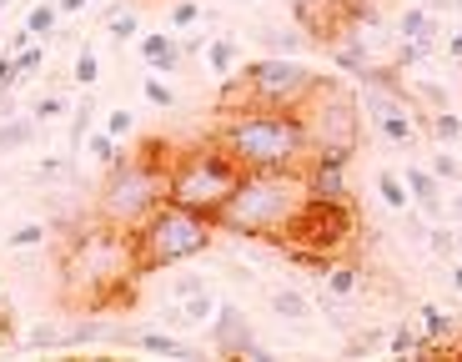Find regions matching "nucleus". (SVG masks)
<instances>
[{
	"mask_svg": "<svg viewBox=\"0 0 462 362\" xmlns=\"http://www.w3.org/2000/svg\"><path fill=\"white\" fill-rule=\"evenodd\" d=\"M201 21V5L197 0H171V31H191Z\"/></svg>",
	"mask_w": 462,
	"mask_h": 362,
	"instance_id": "obj_29",
	"label": "nucleus"
},
{
	"mask_svg": "<svg viewBox=\"0 0 462 362\" xmlns=\"http://www.w3.org/2000/svg\"><path fill=\"white\" fill-rule=\"evenodd\" d=\"M221 227L201 211H186L176 201H162V207L151 211L146 222L131 232V246H136V272H166V267H181V262L201 257L211 252Z\"/></svg>",
	"mask_w": 462,
	"mask_h": 362,
	"instance_id": "obj_6",
	"label": "nucleus"
},
{
	"mask_svg": "<svg viewBox=\"0 0 462 362\" xmlns=\"http://www.w3.org/2000/svg\"><path fill=\"white\" fill-rule=\"evenodd\" d=\"M56 21H60V5H51V0H35L31 15H25V31H31L35 41H41V35L56 31Z\"/></svg>",
	"mask_w": 462,
	"mask_h": 362,
	"instance_id": "obj_24",
	"label": "nucleus"
},
{
	"mask_svg": "<svg viewBox=\"0 0 462 362\" xmlns=\"http://www.w3.org/2000/svg\"><path fill=\"white\" fill-rule=\"evenodd\" d=\"M96 116V101H81L76 106V121H70V146H86V126Z\"/></svg>",
	"mask_w": 462,
	"mask_h": 362,
	"instance_id": "obj_34",
	"label": "nucleus"
},
{
	"mask_svg": "<svg viewBox=\"0 0 462 362\" xmlns=\"http://www.w3.org/2000/svg\"><path fill=\"white\" fill-rule=\"evenodd\" d=\"M256 41H262V46L272 51V56H297V51H301V35H297V31H287V25H266V31L256 35Z\"/></svg>",
	"mask_w": 462,
	"mask_h": 362,
	"instance_id": "obj_22",
	"label": "nucleus"
},
{
	"mask_svg": "<svg viewBox=\"0 0 462 362\" xmlns=\"http://www.w3.org/2000/svg\"><path fill=\"white\" fill-rule=\"evenodd\" d=\"M211 352H217V357H252V362L272 357V352L252 338V317L231 302L217 307V317H211Z\"/></svg>",
	"mask_w": 462,
	"mask_h": 362,
	"instance_id": "obj_9",
	"label": "nucleus"
},
{
	"mask_svg": "<svg viewBox=\"0 0 462 362\" xmlns=\"http://www.w3.org/2000/svg\"><path fill=\"white\" fill-rule=\"evenodd\" d=\"M146 101L156 106V111H171L176 106V96H171V86L162 81V70H156V76H146Z\"/></svg>",
	"mask_w": 462,
	"mask_h": 362,
	"instance_id": "obj_30",
	"label": "nucleus"
},
{
	"mask_svg": "<svg viewBox=\"0 0 462 362\" xmlns=\"http://www.w3.org/2000/svg\"><path fill=\"white\" fill-rule=\"evenodd\" d=\"M432 172H438L442 181H462V162H457L452 152H438V156H432Z\"/></svg>",
	"mask_w": 462,
	"mask_h": 362,
	"instance_id": "obj_37",
	"label": "nucleus"
},
{
	"mask_svg": "<svg viewBox=\"0 0 462 362\" xmlns=\"http://www.w3.org/2000/svg\"><path fill=\"white\" fill-rule=\"evenodd\" d=\"M207 66H211V76H221V81L236 76V70H242V46H236L231 35H217V41L207 46Z\"/></svg>",
	"mask_w": 462,
	"mask_h": 362,
	"instance_id": "obj_14",
	"label": "nucleus"
},
{
	"mask_svg": "<svg viewBox=\"0 0 462 362\" xmlns=\"http://www.w3.org/2000/svg\"><path fill=\"white\" fill-rule=\"evenodd\" d=\"M0 282H5V277H0Z\"/></svg>",
	"mask_w": 462,
	"mask_h": 362,
	"instance_id": "obj_46",
	"label": "nucleus"
},
{
	"mask_svg": "<svg viewBox=\"0 0 462 362\" xmlns=\"http://www.w3.org/2000/svg\"><path fill=\"white\" fill-rule=\"evenodd\" d=\"M448 282H452V292H462V257H452V277Z\"/></svg>",
	"mask_w": 462,
	"mask_h": 362,
	"instance_id": "obj_43",
	"label": "nucleus"
},
{
	"mask_svg": "<svg viewBox=\"0 0 462 362\" xmlns=\"http://www.w3.org/2000/svg\"><path fill=\"white\" fill-rule=\"evenodd\" d=\"M15 56H21L25 70H41V66H46V51H41V46H25V51H15Z\"/></svg>",
	"mask_w": 462,
	"mask_h": 362,
	"instance_id": "obj_39",
	"label": "nucleus"
},
{
	"mask_svg": "<svg viewBox=\"0 0 462 362\" xmlns=\"http://www.w3.org/2000/svg\"><path fill=\"white\" fill-rule=\"evenodd\" d=\"M452 5H457V11H462V0H452Z\"/></svg>",
	"mask_w": 462,
	"mask_h": 362,
	"instance_id": "obj_45",
	"label": "nucleus"
},
{
	"mask_svg": "<svg viewBox=\"0 0 462 362\" xmlns=\"http://www.w3.org/2000/svg\"><path fill=\"white\" fill-rule=\"evenodd\" d=\"M377 197L387 201L393 211H407V201H412V191H407L402 172H377Z\"/></svg>",
	"mask_w": 462,
	"mask_h": 362,
	"instance_id": "obj_21",
	"label": "nucleus"
},
{
	"mask_svg": "<svg viewBox=\"0 0 462 362\" xmlns=\"http://www.w3.org/2000/svg\"><path fill=\"white\" fill-rule=\"evenodd\" d=\"M197 292H207V282L197 277V272H181V277L171 282V297L181 302V297H197Z\"/></svg>",
	"mask_w": 462,
	"mask_h": 362,
	"instance_id": "obj_36",
	"label": "nucleus"
},
{
	"mask_svg": "<svg viewBox=\"0 0 462 362\" xmlns=\"http://www.w3.org/2000/svg\"><path fill=\"white\" fill-rule=\"evenodd\" d=\"M60 277H66L70 302H81V307H91V312H101L111 287H121L126 277H141L131 232H116V227H106L101 217H96L91 227H81V232L66 242Z\"/></svg>",
	"mask_w": 462,
	"mask_h": 362,
	"instance_id": "obj_3",
	"label": "nucleus"
},
{
	"mask_svg": "<svg viewBox=\"0 0 462 362\" xmlns=\"http://www.w3.org/2000/svg\"><path fill=\"white\" fill-rule=\"evenodd\" d=\"M442 51H448V56H452V60H462V31H452V35H448V41H442Z\"/></svg>",
	"mask_w": 462,
	"mask_h": 362,
	"instance_id": "obj_41",
	"label": "nucleus"
},
{
	"mask_svg": "<svg viewBox=\"0 0 462 362\" xmlns=\"http://www.w3.org/2000/svg\"><path fill=\"white\" fill-rule=\"evenodd\" d=\"M56 5H60V15H76V11H86L91 0H56Z\"/></svg>",
	"mask_w": 462,
	"mask_h": 362,
	"instance_id": "obj_42",
	"label": "nucleus"
},
{
	"mask_svg": "<svg viewBox=\"0 0 462 362\" xmlns=\"http://www.w3.org/2000/svg\"><path fill=\"white\" fill-rule=\"evenodd\" d=\"M272 312L287 317V322H307V317H312V302H307L297 287H272Z\"/></svg>",
	"mask_w": 462,
	"mask_h": 362,
	"instance_id": "obj_18",
	"label": "nucleus"
},
{
	"mask_svg": "<svg viewBox=\"0 0 462 362\" xmlns=\"http://www.w3.org/2000/svg\"><path fill=\"white\" fill-rule=\"evenodd\" d=\"M35 121H60L66 116V96L60 91H51V96H41V101H35V111H31Z\"/></svg>",
	"mask_w": 462,
	"mask_h": 362,
	"instance_id": "obj_32",
	"label": "nucleus"
},
{
	"mask_svg": "<svg viewBox=\"0 0 462 362\" xmlns=\"http://www.w3.org/2000/svg\"><path fill=\"white\" fill-rule=\"evenodd\" d=\"M452 222H457V227H462V197H457V207H452Z\"/></svg>",
	"mask_w": 462,
	"mask_h": 362,
	"instance_id": "obj_44",
	"label": "nucleus"
},
{
	"mask_svg": "<svg viewBox=\"0 0 462 362\" xmlns=\"http://www.w3.org/2000/svg\"><path fill=\"white\" fill-rule=\"evenodd\" d=\"M357 277H362V272L352 267V262L337 257V262H327V267H322V292H332V297H352V292H357Z\"/></svg>",
	"mask_w": 462,
	"mask_h": 362,
	"instance_id": "obj_16",
	"label": "nucleus"
},
{
	"mask_svg": "<svg viewBox=\"0 0 462 362\" xmlns=\"http://www.w3.org/2000/svg\"><path fill=\"white\" fill-rule=\"evenodd\" d=\"M46 237H51V227H46V222H25V227H15V232L5 237V242H11L15 252H35V246L46 242Z\"/></svg>",
	"mask_w": 462,
	"mask_h": 362,
	"instance_id": "obj_27",
	"label": "nucleus"
},
{
	"mask_svg": "<svg viewBox=\"0 0 462 362\" xmlns=\"http://www.w3.org/2000/svg\"><path fill=\"white\" fill-rule=\"evenodd\" d=\"M25 76V66H21V56L15 51H5V60H0V91H11L15 81Z\"/></svg>",
	"mask_w": 462,
	"mask_h": 362,
	"instance_id": "obj_35",
	"label": "nucleus"
},
{
	"mask_svg": "<svg viewBox=\"0 0 462 362\" xmlns=\"http://www.w3.org/2000/svg\"><path fill=\"white\" fill-rule=\"evenodd\" d=\"M301 126H307V141L312 152H337V156H357L362 141V106L352 101V91L327 76H317L312 96L301 101Z\"/></svg>",
	"mask_w": 462,
	"mask_h": 362,
	"instance_id": "obj_7",
	"label": "nucleus"
},
{
	"mask_svg": "<svg viewBox=\"0 0 462 362\" xmlns=\"http://www.w3.org/2000/svg\"><path fill=\"white\" fill-rule=\"evenodd\" d=\"M171 156L176 146L166 141H146L131 162H116L106 166V181H101V197H96V217L116 232H136L151 211L166 201V172H171Z\"/></svg>",
	"mask_w": 462,
	"mask_h": 362,
	"instance_id": "obj_4",
	"label": "nucleus"
},
{
	"mask_svg": "<svg viewBox=\"0 0 462 362\" xmlns=\"http://www.w3.org/2000/svg\"><path fill=\"white\" fill-rule=\"evenodd\" d=\"M307 207H312V187H307L301 166H291V172H246L242 187L231 191V201L221 207L217 227L221 237L282 246V237L301 222Z\"/></svg>",
	"mask_w": 462,
	"mask_h": 362,
	"instance_id": "obj_1",
	"label": "nucleus"
},
{
	"mask_svg": "<svg viewBox=\"0 0 462 362\" xmlns=\"http://www.w3.org/2000/svg\"><path fill=\"white\" fill-rule=\"evenodd\" d=\"M96 76H101V56H96L91 46H81V51H76V66H70V81L91 91V86H96Z\"/></svg>",
	"mask_w": 462,
	"mask_h": 362,
	"instance_id": "obj_25",
	"label": "nucleus"
},
{
	"mask_svg": "<svg viewBox=\"0 0 462 362\" xmlns=\"http://www.w3.org/2000/svg\"><path fill=\"white\" fill-rule=\"evenodd\" d=\"M106 131H111L116 141H126L131 131H136V116H131L126 106H116V111H106Z\"/></svg>",
	"mask_w": 462,
	"mask_h": 362,
	"instance_id": "obj_31",
	"label": "nucleus"
},
{
	"mask_svg": "<svg viewBox=\"0 0 462 362\" xmlns=\"http://www.w3.org/2000/svg\"><path fill=\"white\" fill-rule=\"evenodd\" d=\"M0 342H15V307L0 302Z\"/></svg>",
	"mask_w": 462,
	"mask_h": 362,
	"instance_id": "obj_38",
	"label": "nucleus"
},
{
	"mask_svg": "<svg viewBox=\"0 0 462 362\" xmlns=\"http://www.w3.org/2000/svg\"><path fill=\"white\" fill-rule=\"evenodd\" d=\"M106 35H111V41H131V35H141L136 11H126V5H116V11L106 15Z\"/></svg>",
	"mask_w": 462,
	"mask_h": 362,
	"instance_id": "obj_26",
	"label": "nucleus"
},
{
	"mask_svg": "<svg viewBox=\"0 0 462 362\" xmlns=\"http://www.w3.org/2000/svg\"><path fill=\"white\" fill-rule=\"evenodd\" d=\"M35 126H41L35 116H5V126H0V156L31 146V141H35Z\"/></svg>",
	"mask_w": 462,
	"mask_h": 362,
	"instance_id": "obj_17",
	"label": "nucleus"
},
{
	"mask_svg": "<svg viewBox=\"0 0 462 362\" xmlns=\"http://www.w3.org/2000/svg\"><path fill=\"white\" fill-rule=\"evenodd\" d=\"M25 348H35V352H41V348H66V332L51 328V322H41V328H35L31 338H25Z\"/></svg>",
	"mask_w": 462,
	"mask_h": 362,
	"instance_id": "obj_33",
	"label": "nucleus"
},
{
	"mask_svg": "<svg viewBox=\"0 0 462 362\" xmlns=\"http://www.w3.org/2000/svg\"><path fill=\"white\" fill-rule=\"evenodd\" d=\"M432 35H438V21L428 5H412L397 15V46H432Z\"/></svg>",
	"mask_w": 462,
	"mask_h": 362,
	"instance_id": "obj_13",
	"label": "nucleus"
},
{
	"mask_svg": "<svg viewBox=\"0 0 462 362\" xmlns=\"http://www.w3.org/2000/svg\"><path fill=\"white\" fill-rule=\"evenodd\" d=\"M387 352L393 357H407V352H428V338H422V322H397L393 338H387Z\"/></svg>",
	"mask_w": 462,
	"mask_h": 362,
	"instance_id": "obj_19",
	"label": "nucleus"
},
{
	"mask_svg": "<svg viewBox=\"0 0 462 362\" xmlns=\"http://www.w3.org/2000/svg\"><path fill=\"white\" fill-rule=\"evenodd\" d=\"M181 41H176L171 31H151V35H141V60H146L151 70H162V76H176L181 70Z\"/></svg>",
	"mask_w": 462,
	"mask_h": 362,
	"instance_id": "obj_12",
	"label": "nucleus"
},
{
	"mask_svg": "<svg viewBox=\"0 0 462 362\" xmlns=\"http://www.w3.org/2000/svg\"><path fill=\"white\" fill-rule=\"evenodd\" d=\"M131 348H146V352H162V357H201L191 342L171 338V332H131Z\"/></svg>",
	"mask_w": 462,
	"mask_h": 362,
	"instance_id": "obj_15",
	"label": "nucleus"
},
{
	"mask_svg": "<svg viewBox=\"0 0 462 362\" xmlns=\"http://www.w3.org/2000/svg\"><path fill=\"white\" fill-rule=\"evenodd\" d=\"M86 156H91L96 166H116V162H126V156H121V141H116L111 131H91V136H86Z\"/></svg>",
	"mask_w": 462,
	"mask_h": 362,
	"instance_id": "obj_20",
	"label": "nucleus"
},
{
	"mask_svg": "<svg viewBox=\"0 0 462 362\" xmlns=\"http://www.w3.org/2000/svg\"><path fill=\"white\" fill-rule=\"evenodd\" d=\"M242 81L256 106H282V111H301V101L312 96L317 70L301 66L297 56H262L242 66Z\"/></svg>",
	"mask_w": 462,
	"mask_h": 362,
	"instance_id": "obj_8",
	"label": "nucleus"
},
{
	"mask_svg": "<svg viewBox=\"0 0 462 362\" xmlns=\"http://www.w3.org/2000/svg\"><path fill=\"white\" fill-rule=\"evenodd\" d=\"M346 166H352V156L312 152V162L301 166V172H307V187H312V201H352V181H346Z\"/></svg>",
	"mask_w": 462,
	"mask_h": 362,
	"instance_id": "obj_10",
	"label": "nucleus"
},
{
	"mask_svg": "<svg viewBox=\"0 0 462 362\" xmlns=\"http://www.w3.org/2000/svg\"><path fill=\"white\" fill-rule=\"evenodd\" d=\"M428 131L448 146V141H462V116L452 111V106H442V111H428Z\"/></svg>",
	"mask_w": 462,
	"mask_h": 362,
	"instance_id": "obj_23",
	"label": "nucleus"
},
{
	"mask_svg": "<svg viewBox=\"0 0 462 362\" xmlns=\"http://www.w3.org/2000/svg\"><path fill=\"white\" fill-rule=\"evenodd\" d=\"M25 46H35V35H31V31H25V25H21V31H15L11 41H5V51H25Z\"/></svg>",
	"mask_w": 462,
	"mask_h": 362,
	"instance_id": "obj_40",
	"label": "nucleus"
},
{
	"mask_svg": "<svg viewBox=\"0 0 462 362\" xmlns=\"http://www.w3.org/2000/svg\"><path fill=\"white\" fill-rule=\"evenodd\" d=\"M242 176L246 172L236 166V156H231L217 136L191 141V146H181V152L171 156V172H166V201H176V207H186V211H201V217L217 222L221 207L231 201V191L242 187Z\"/></svg>",
	"mask_w": 462,
	"mask_h": 362,
	"instance_id": "obj_5",
	"label": "nucleus"
},
{
	"mask_svg": "<svg viewBox=\"0 0 462 362\" xmlns=\"http://www.w3.org/2000/svg\"><path fill=\"white\" fill-rule=\"evenodd\" d=\"M407 191H412V207L428 217V222H438L442 217V176L432 172V166H407L402 172Z\"/></svg>",
	"mask_w": 462,
	"mask_h": 362,
	"instance_id": "obj_11",
	"label": "nucleus"
},
{
	"mask_svg": "<svg viewBox=\"0 0 462 362\" xmlns=\"http://www.w3.org/2000/svg\"><path fill=\"white\" fill-rule=\"evenodd\" d=\"M428 246H432V257H442V262L462 257V246H457V232H448V227H432V232H428Z\"/></svg>",
	"mask_w": 462,
	"mask_h": 362,
	"instance_id": "obj_28",
	"label": "nucleus"
},
{
	"mask_svg": "<svg viewBox=\"0 0 462 362\" xmlns=\"http://www.w3.org/2000/svg\"><path fill=\"white\" fill-rule=\"evenodd\" d=\"M211 136L236 156L242 172H291V166L312 162V141L301 126L297 111H282V106H246V111H231Z\"/></svg>",
	"mask_w": 462,
	"mask_h": 362,
	"instance_id": "obj_2",
	"label": "nucleus"
}]
</instances>
